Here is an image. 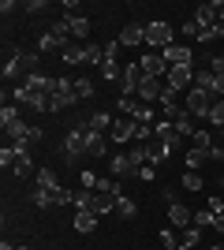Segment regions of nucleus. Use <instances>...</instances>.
Instances as JSON below:
<instances>
[{"label":"nucleus","mask_w":224,"mask_h":250,"mask_svg":"<svg viewBox=\"0 0 224 250\" xmlns=\"http://www.w3.org/2000/svg\"><path fill=\"white\" fill-rule=\"evenodd\" d=\"M172 38H176L172 22H164V19H157V22H146V45H149V52H164L168 45H176Z\"/></svg>","instance_id":"f257e3e1"},{"label":"nucleus","mask_w":224,"mask_h":250,"mask_svg":"<svg viewBox=\"0 0 224 250\" xmlns=\"http://www.w3.org/2000/svg\"><path fill=\"white\" fill-rule=\"evenodd\" d=\"M79 101L75 97V79H56V90L49 94V112H64Z\"/></svg>","instance_id":"f03ea898"},{"label":"nucleus","mask_w":224,"mask_h":250,"mask_svg":"<svg viewBox=\"0 0 224 250\" xmlns=\"http://www.w3.org/2000/svg\"><path fill=\"white\" fill-rule=\"evenodd\" d=\"M217 97H209L205 90H198V86H191L187 90V116L191 120H209V108H213Z\"/></svg>","instance_id":"7ed1b4c3"},{"label":"nucleus","mask_w":224,"mask_h":250,"mask_svg":"<svg viewBox=\"0 0 224 250\" xmlns=\"http://www.w3.org/2000/svg\"><path fill=\"white\" fill-rule=\"evenodd\" d=\"M86 131H90V124L82 120V124H75L71 131L64 135V153L71 157V161H75V157H86Z\"/></svg>","instance_id":"20e7f679"},{"label":"nucleus","mask_w":224,"mask_h":250,"mask_svg":"<svg viewBox=\"0 0 224 250\" xmlns=\"http://www.w3.org/2000/svg\"><path fill=\"white\" fill-rule=\"evenodd\" d=\"M142 67L139 63H127L123 67V75H120V97H139V86H142Z\"/></svg>","instance_id":"39448f33"},{"label":"nucleus","mask_w":224,"mask_h":250,"mask_svg":"<svg viewBox=\"0 0 224 250\" xmlns=\"http://www.w3.org/2000/svg\"><path fill=\"white\" fill-rule=\"evenodd\" d=\"M161 56H164V63H168V67H194V52H191V45H168V49L161 52Z\"/></svg>","instance_id":"423d86ee"},{"label":"nucleus","mask_w":224,"mask_h":250,"mask_svg":"<svg viewBox=\"0 0 224 250\" xmlns=\"http://www.w3.org/2000/svg\"><path fill=\"white\" fill-rule=\"evenodd\" d=\"M172 94H183V90H191L194 86V67H168V79H164Z\"/></svg>","instance_id":"0eeeda50"},{"label":"nucleus","mask_w":224,"mask_h":250,"mask_svg":"<svg viewBox=\"0 0 224 250\" xmlns=\"http://www.w3.org/2000/svg\"><path fill=\"white\" fill-rule=\"evenodd\" d=\"M139 67H142L146 79H168V63H164L161 52H146V56L139 60Z\"/></svg>","instance_id":"6e6552de"},{"label":"nucleus","mask_w":224,"mask_h":250,"mask_svg":"<svg viewBox=\"0 0 224 250\" xmlns=\"http://www.w3.org/2000/svg\"><path fill=\"white\" fill-rule=\"evenodd\" d=\"M153 138H157L161 146H168V149H172V153H176V149H180V146H183V135H180V131H176V127H172V124H168V120H161V124H157V127H153Z\"/></svg>","instance_id":"1a4fd4ad"},{"label":"nucleus","mask_w":224,"mask_h":250,"mask_svg":"<svg viewBox=\"0 0 224 250\" xmlns=\"http://www.w3.org/2000/svg\"><path fill=\"white\" fill-rule=\"evenodd\" d=\"M164 94H168L164 79H142V86H139V101H142V104H153V101H161Z\"/></svg>","instance_id":"9d476101"},{"label":"nucleus","mask_w":224,"mask_h":250,"mask_svg":"<svg viewBox=\"0 0 224 250\" xmlns=\"http://www.w3.org/2000/svg\"><path fill=\"white\" fill-rule=\"evenodd\" d=\"M168 220H172V228H183V231H187L194 224V213L183 206V202H172V206H168Z\"/></svg>","instance_id":"9b49d317"},{"label":"nucleus","mask_w":224,"mask_h":250,"mask_svg":"<svg viewBox=\"0 0 224 250\" xmlns=\"http://www.w3.org/2000/svg\"><path fill=\"white\" fill-rule=\"evenodd\" d=\"M116 42L120 45H146V22H127Z\"/></svg>","instance_id":"f8f14e48"},{"label":"nucleus","mask_w":224,"mask_h":250,"mask_svg":"<svg viewBox=\"0 0 224 250\" xmlns=\"http://www.w3.org/2000/svg\"><path fill=\"white\" fill-rule=\"evenodd\" d=\"M108 153V135H101V131H86V157H105Z\"/></svg>","instance_id":"ddd939ff"},{"label":"nucleus","mask_w":224,"mask_h":250,"mask_svg":"<svg viewBox=\"0 0 224 250\" xmlns=\"http://www.w3.org/2000/svg\"><path fill=\"white\" fill-rule=\"evenodd\" d=\"M60 60H64L67 67H82V63H86V42H82V45L71 42L67 49H60Z\"/></svg>","instance_id":"4468645a"},{"label":"nucleus","mask_w":224,"mask_h":250,"mask_svg":"<svg viewBox=\"0 0 224 250\" xmlns=\"http://www.w3.org/2000/svg\"><path fill=\"white\" fill-rule=\"evenodd\" d=\"M97 228V213L94 209H75V231L79 235H90Z\"/></svg>","instance_id":"2eb2a0df"},{"label":"nucleus","mask_w":224,"mask_h":250,"mask_svg":"<svg viewBox=\"0 0 224 250\" xmlns=\"http://www.w3.org/2000/svg\"><path fill=\"white\" fill-rule=\"evenodd\" d=\"M108 176H112V179L135 176V172H131V161H127V153H116V157H108Z\"/></svg>","instance_id":"dca6fc26"},{"label":"nucleus","mask_w":224,"mask_h":250,"mask_svg":"<svg viewBox=\"0 0 224 250\" xmlns=\"http://www.w3.org/2000/svg\"><path fill=\"white\" fill-rule=\"evenodd\" d=\"M64 19H67V26H71V38L82 45L86 38H90V19H82V15H64Z\"/></svg>","instance_id":"f3484780"},{"label":"nucleus","mask_w":224,"mask_h":250,"mask_svg":"<svg viewBox=\"0 0 224 250\" xmlns=\"http://www.w3.org/2000/svg\"><path fill=\"white\" fill-rule=\"evenodd\" d=\"M168 153H172V149H168V146H161L157 138H149V142H146V157H149V165H153V168H157L161 161H168Z\"/></svg>","instance_id":"a211bd4d"},{"label":"nucleus","mask_w":224,"mask_h":250,"mask_svg":"<svg viewBox=\"0 0 224 250\" xmlns=\"http://www.w3.org/2000/svg\"><path fill=\"white\" fill-rule=\"evenodd\" d=\"M38 187H41V190H53V194H56V190H64L53 168H38Z\"/></svg>","instance_id":"6ab92c4d"},{"label":"nucleus","mask_w":224,"mask_h":250,"mask_svg":"<svg viewBox=\"0 0 224 250\" xmlns=\"http://www.w3.org/2000/svg\"><path fill=\"white\" fill-rule=\"evenodd\" d=\"M116 198H120V194H97V190H94V213H97V217L112 213V209H116Z\"/></svg>","instance_id":"aec40b11"},{"label":"nucleus","mask_w":224,"mask_h":250,"mask_svg":"<svg viewBox=\"0 0 224 250\" xmlns=\"http://www.w3.org/2000/svg\"><path fill=\"white\" fill-rule=\"evenodd\" d=\"M191 146H194V149H202V153L209 157V149L217 146V138L209 135V131H194V135H191Z\"/></svg>","instance_id":"412c9836"},{"label":"nucleus","mask_w":224,"mask_h":250,"mask_svg":"<svg viewBox=\"0 0 224 250\" xmlns=\"http://www.w3.org/2000/svg\"><path fill=\"white\" fill-rule=\"evenodd\" d=\"M71 206L75 209H94V190H86V187L71 190Z\"/></svg>","instance_id":"4be33fe9"},{"label":"nucleus","mask_w":224,"mask_h":250,"mask_svg":"<svg viewBox=\"0 0 224 250\" xmlns=\"http://www.w3.org/2000/svg\"><path fill=\"white\" fill-rule=\"evenodd\" d=\"M56 49H67V45L60 42V38H53V34H41V38H38V56H41V52H56Z\"/></svg>","instance_id":"5701e85b"},{"label":"nucleus","mask_w":224,"mask_h":250,"mask_svg":"<svg viewBox=\"0 0 224 250\" xmlns=\"http://www.w3.org/2000/svg\"><path fill=\"white\" fill-rule=\"evenodd\" d=\"M75 97H79V101H90V97H94V83H90L86 75L75 79Z\"/></svg>","instance_id":"b1692460"},{"label":"nucleus","mask_w":224,"mask_h":250,"mask_svg":"<svg viewBox=\"0 0 224 250\" xmlns=\"http://www.w3.org/2000/svg\"><path fill=\"white\" fill-rule=\"evenodd\" d=\"M86 124L94 127V131H112V124H116V120H112L108 112H94L90 120H86Z\"/></svg>","instance_id":"393cba45"},{"label":"nucleus","mask_w":224,"mask_h":250,"mask_svg":"<svg viewBox=\"0 0 224 250\" xmlns=\"http://www.w3.org/2000/svg\"><path fill=\"white\" fill-rule=\"evenodd\" d=\"M49 34H53V38H60L64 45H71V42H67V38H71V26H67V19H56L53 26H49Z\"/></svg>","instance_id":"a878e982"},{"label":"nucleus","mask_w":224,"mask_h":250,"mask_svg":"<svg viewBox=\"0 0 224 250\" xmlns=\"http://www.w3.org/2000/svg\"><path fill=\"white\" fill-rule=\"evenodd\" d=\"M101 75H105L108 83H120V75H123V67H120L116 60H105V63H101Z\"/></svg>","instance_id":"bb28decb"},{"label":"nucleus","mask_w":224,"mask_h":250,"mask_svg":"<svg viewBox=\"0 0 224 250\" xmlns=\"http://www.w3.org/2000/svg\"><path fill=\"white\" fill-rule=\"evenodd\" d=\"M205 161H209V157H205V153H202V149H194V146H191V149H187V168H191V172H198V168H202V165H205Z\"/></svg>","instance_id":"cd10ccee"},{"label":"nucleus","mask_w":224,"mask_h":250,"mask_svg":"<svg viewBox=\"0 0 224 250\" xmlns=\"http://www.w3.org/2000/svg\"><path fill=\"white\" fill-rule=\"evenodd\" d=\"M161 247H164V250H183V243L176 239V231H172V228H161Z\"/></svg>","instance_id":"c85d7f7f"},{"label":"nucleus","mask_w":224,"mask_h":250,"mask_svg":"<svg viewBox=\"0 0 224 250\" xmlns=\"http://www.w3.org/2000/svg\"><path fill=\"white\" fill-rule=\"evenodd\" d=\"M209 124H213L217 131L224 127V97H221V101H213V108H209Z\"/></svg>","instance_id":"c756f323"},{"label":"nucleus","mask_w":224,"mask_h":250,"mask_svg":"<svg viewBox=\"0 0 224 250\" xmlns=\"http://www.w3.org/2000/svg\"><path fill=\"white\" fill-rule=\"evenodd\" d=\"M198 239H202V228H194V224H191V228H187V231H183V250H191V247H198Z\"/></svg>","instance_id":"7c9ffc66"},{"label":"nucleus","mask_w":224,"mask_h":250,"mask_svg":"<svg viewBox=\"0 0 224 250\" xmlns=\"http://www.w3.org/2000/svg\"><path fill=\"white\" fill-rule=\"evenodd\" d=\"M198 42H224V22H213L209 30H202V38Z\"/></svg>","instance_id":"2f4dec72"},{"label":"nucleus","mask_w":224,"mask_h":250,"mask_svg":"<svg viewBox=\"0 0 224 250\" xmlns=\"http://www.w3.org/2000/svg\"><path fill=\"white\" fill-rule=\"evenodd\" d=\"M135 108H139V101H135V97H120V101H116V112H120V116H135Z\"/></svg>","instance_id":"473e14b6"},{"label":"nucleus","mask_w":224,"mask_h":250,"mask_svg":"<svg viewBox=\"0 0 224 250\" xmlns=\"http://www.w3.org/2000/svg\"><path fill=\"white\" fill-rule=\"evenodd\" d=\"M217 213H209V209H202V213H194V228H213Z\"/></svg>","instance_id":"72a5a7b5"},{"label":"nucleus","mask_w":224,"mask_h":250,"mask_svg":"<svg viewBox=\"0 0 224 250\" xmlns=\"http://www.w3.org/2000/svg\"><path fill=\"white\" fill-rule=\"evenodd\" d=\"M183 187H187V190H202V176L187 168V172H183Z\"/></svg>","instance_id":"f704fd0d"},{"label":"nucleus","mask_w":224,"mask_h":250,"mask_svg":"<svg viewBox=\"0 0 224 250\" xmlns=\"http://www.w3.org/2000/svg\"><path fill=\"white\" fill-rule=\"evenodd\" d=\"M116 209H120V213H123V217H135V213H139V206H135V202H131V198H123V194H120V198H116Z\"/></svg>","instance_id":"c9c22d12"},{"label":"nucleus","mask_w":224,"mask_h":250,"mask_svg":"<svg viewBox=\"0 0 224 250\" xmlns=\"http://www.w3.org/2000/svg\"><path fill=\"white\" fill-rule=\"evenodd\" d=\"M183 38H202V26H198V19H194V15L183 22Z\"/></svg>","instance_id":"e433bc0d"},{"label":"nucleus","mask_w":224,"mask_h":250,"mask_svg":"<svg viewBox=\"0 0 224 250\" xmlns=\"http://www.w3.org/2000/svg\"><path fill=\"white\" fill-rule=\"evenodd\" d=\"M97 179H101V176H97V172H90V168H86L82 176H79V183H82L86 190H97Z\"/></svg>","instance_id":"4c0bfd02"},{"label":"nucleus","mask_w":224,"mask_h":250,"mask_svg":"<svg viewBox=\"0 0 224 250\" xmlns=\"http://www.w3.org/2000/svg\"><path fill=\"white\" fill-rule=\"evenodd\" d=\"M49 8V0H30V4H22V11H30V15H41Z\"/></svg>","instance_id":"58836bf2"},{"label":"nucleus","mask_w":224,"mask_h":250,"mask_svg":"<svg viewBox=\"0 0 224 250\" xmlns=\"http://www.w3.org/2000/svg\"><path fill=\"white\" fill-rule=\"evenodd\" d=\"M135 176H139L142 183H149V179L157 176V168H153V165H146V168H139V172H135Z\"/></svg>","instance_id":"ea45409f"},{"label":"nucleus","mask_w":224,"mask_h":250,"mask_svg":"<svg viewBox=\"0 0 224 250\" xmlns=\"http://www.w3.org/2000/svg\"><path fill=\"white\" fill-rule=\"evenodd\" d=\"M205 209H209V213H224V202H221V198H217V194H213V198L205 202Z\"/></svg>","instance_id":"a19ab883"},{"label":"nucleus","mask_w":224,"mask_h":250,"mask_svg":"<svg viewBox=\"0 0 224 250\" xmlns=\"http://www.w3.org/2000/svg\"><path fill=\"white\" fill-rule=\"evenodd\" d=\"M0 11H4V15H11V11H19V4H15V0H4V4H0Z\"/></svg>","instance_id":"79ce46f5"},{"label":"nucleus","mask_w":224,"mask_h":250,"mask_svg":"<svg viewBox=\"0 0 224 250\" xmlns=\"http://www.w3.org/2000/svg\"><path fill=\"white\" fill-rule=\"evenodd\" d=\"M213 11H217V19L224 22V0H213Z\"/></svg>","instance_id":"37998d69"},{"label":"nucleus","mask_w":224,"mask_h":250,"mask_svg":"<svg viewBox=\"0 0 224 250\" xmlns=\"http://www.w3.org/2000/svg\"><path fill=\"white\" fill-rule=\"evenodd\" d=\"M213 228H217V231H221V235H224V213H217V220H213Z\"/></svg>","instance_id":"c03bdc74"},{"label":"nucleus","mask_w":224,"mask_h":250,"mask_svg":"<svg viewBox=\"0 0 224 250\" xmlns=\"http://www.w3.org/2000/svg\"><path fill=\"white\" fill-rule=\"evenodd\" d=\"M0 250H26V247H8V243H4V247H0Z\"/></svg>","instance_id":"a18cd8bd"},{"label":"nucleus","mask_w":224,"mask_h":250,"mask_svg":"<svg viewBox=\"0 0 224 250\" xmlns=\"http://www.w3.org/2000/svg\"><path fill=\"white\" fill-rule=\"evenodd\" d=\"M209 250H224V247H209Z\"/></svg>","instance_id":"49530a36"},{"label":"nucleus","mask_w":224,"mask_h":250,"mask_svg":"<svg viewBox=\"0 0 224 250\" xmlns=\"http://www.w3.org/2000/svg\"><path fill=\"white\" fill-rule=\"evenodd\" d=\"M221 60H224V49H221Z\"/></svg>","instance_id":"de8ad7c7"},{"label":"nucleus","mask_w":224,"mask_h":250,"mask_svg":"<svg viewBox=\"0 0 224 250\" xmlns=\"http://www.w3.org/2000/svg\"><path fill=\"white\" fill-rule=\"evenodd\" d=\"M221 187H224V176H221Z\"/></svg>","instance_id":"09e8293b"},{"label":"nucleus","mask_w":224,"mask_h":250,"mask_svg":"<svg viewBox=\"0 0 224 250\" xmlns=\"http://www.w3.org/2000/svg\"><path fill=\"white\" fill-rule=\"evenodd\" d=\"M221 135H224V127H221Z\"/></svg>","instance_id":"8fccbe9b"}]
</instances>
